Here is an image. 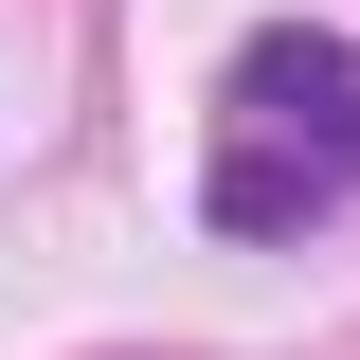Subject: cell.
Here are the masks:
<instances>
[{
    "mask_svg": "<svg viewBox=\"0 0 360 360\" xmlns=\"http://www.w3.org/2000/svg\"><path fill=\"white\" fill-rule=\"evenodd\" d=\"M360 198V37L270 18L217 72V144H198V217L217 234H324Z\"/></svg>",
    "mask_w": 360,
    "mask_h": 360,
    "instance_id": "6da1fadb",
    "label": "cell"
}]
</instances>
